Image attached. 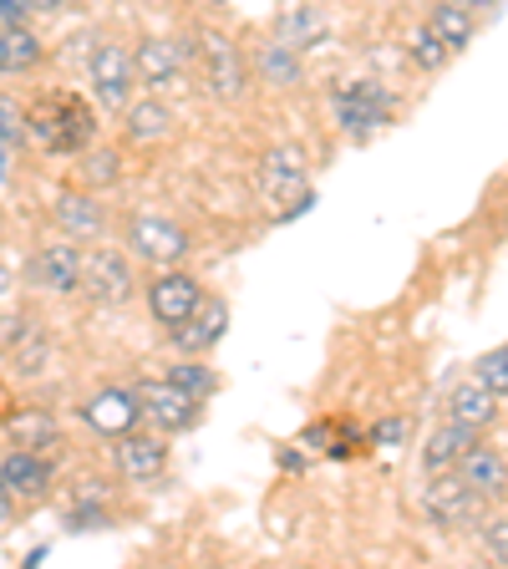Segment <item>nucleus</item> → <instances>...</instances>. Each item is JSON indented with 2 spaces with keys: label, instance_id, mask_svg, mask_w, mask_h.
<instances>
[{
  "label": "nucleus",
  "instance_id": "nucleus-1",
  "mask_svg": "<svg viewBox=\"0 0 508 569\" xmlns=\"http://www.w3.org/2000/svg\"><path fill=\"white\" fill-rule=\"evenodd\" d=\"M26 138H36L57 158H77L97 138V112L77 92H41L26 107Z\"/></svg>",
  "mask_w": 508,
  "mask_h": 569
},
{
  "label": "nucleus",
  "instance_id": "nucleus-2",
  "mask_svg": "<svg viewBox=\"0 0 508 569\" xmlns=\"http://www.w3.org/2000/svg\"><path fill=\"white\" fill-rule=\"evenodd\" d=\"M331 112H336V128L351 142H371L377 128H387L397 118V97L377 77H341L331 87Z\"/></svg>",
  "mask_w": 508,
  "mask_h": 569
},
{
  "label": "nucleus",
  "instance_id": "nucleus-3",
  "mask_svg": "<svg viewBox=\"0 0 508 569\" xmlns=\"http://www.w3.org/2000/svg\"><path fill=\"white\" fill-rule=\"evenodd\" d=\"M189 51H193V67H199L203 87H209V92L219 97V102H239V97H245V87H249V77H245V57H239V47L229 41L225 31H213V26L193 31Z\"/></svg>",
  "mask_w": 508,
  "mask_h": 569
},
{
  "label": "nucleus",
  "instance_id": "nucleus-4",
  "mask_svg": "<svg viewBox=\"0 0 508 569\" xmlns=\"http://www.w3.org/2000/svg\"><path fill=\"white\" fill-rule=\"evenodd\" d=\"M260 189L270 203H280V219H296L316 203L310 193V173H306V158L296 148H270L260 163Z\"/></svg>",
  "mask_w": 508,
  "mask_h": 569
},
{
  "label": "nucleus",
  "instance_id": "nucleus-5",
  "mask_svg": "<svg viewBox=\"0 0 508 569\" xmlns=\"http://www.w3.org/2000/svg\"><path fill=\"white\" fill-rule=\"evenodd\" d=\"M77 290H87L97 306H128L138 296L132 260L122 249H92V254H82V284Z\"/></svg>",
  "mask_w": 508,
  "mask_h": 569
},
{
  "label": "nucleus",
  "instance_id": "nucleus-6",
  "mask_svg": "<svg viewBox=\"0 0 508 569\" xmlns=\"http://www.w3.org/2000/svg\"><path fill=\"white\" fill-rule=\"evenodd\" d=\"M422 513L438 523L442 533H458V529H468V523L484 513V498H478L474 488L448 468V473H432V483L422 488Z\"/></svg>",
  "mask_w": 508,
  "mask_h": 569
},
{
  "label": "nucleus",
  "instance_id": "nucleus-7",
  "mask_svg": "<svg viewBox=\"0 0 508 569\" xmlns=\"http://www.w3.org/2000/svg\"><path fill=\"white\" fill-rule=\"evenodd\" d=\"M87 77H92V92L107 112H122L132 102L138 77H132V51L122 41H97L92 57H87Z\"/></svg>",
  "mask_w": 508,
  "mask_h": 569
},
{
  "label": "nucleus",
  "instance_id": "nucleus-8",
  "mask_svg": "<svg viewBox=\"0 0 508 569\" xmlns=\"http://www.w3.org/2000/svg\"><path fill=\"white\" fill-rule=\"evenodd\" d=\"M128 249H132V260H148L163 270V264H178L189 254L193 239H189V229L163 219V213H142V219L128 224Z\"/></svg>",
  "mask_w": 508,
  "mask_h": 569
},
{
  "label": "nucleus",
  "instance_id": "nucleus-9",
  "mask_svg": "<svg viewBox=\"0 0 508 569\" xmlns=\"http://www.w3.org/2000/svg\"><path fill=\"white\" fill-rule=\"evenodd\" d=\"M132 397H138L142 417L148 422H158V432H189V427H199L203 417V402L199 397H189V391H178L173 381H138L132 387Z\"/></svg>",
  "mask_w": 508,
  "mask_h": 569
},
{
  "label": "nucleus",
  "instance_id": "nucleus-10",
  "mask_svg": "<svg viewBox=\"0 0 508 569\" xmlns=\"http://www.w3.org/2000/svg\"><path fill=\"white\" fill-rule=\"evenodd\" d=\"M199 300H203V284L193 280L189 270L163 264V270H158V280H148V310H153V320L163 326V331L183 326V320L193 316V306H199Z\"/></svg>",
  "mask_w": 508,
  "mask_h": 569
},
{
  "label": "nucleus",
  "instance_id": "nucleus-11",
  "mask_svg": "<svg viewBox=\"0 0 508 569\" xmlns=\"http://www.w3.org/2000/svg\"><path fill=\"white\" fill-rule=\"evenodd\" d=\"M132 77L142 87H153V92L173 87L183 77V47H178L173 36H142L138 47H132Z\"/></svg>",
  "mask_w": 508,
  "mask_h": 569
},
{
  "label": "nucleus",
  "instance_id": "nucleus-12",
  "mask_svg": "<svg viewBox=\"0 0 508 569\" xmlns=\"http://www.w3.org/2000/svg\"><path fill=\"white\" fill-rule=\"evenodd\" d=\"M118 473L128 483H153L168 473V442L163 432H122L118 438Z\"/></svg>",
  "mask_w": 508,
  "mask_h": 569
},
{
  "label": "nucleus",
  "instance_id": "nucleus-13",
  "mask_svg": "<svg viewBox=\"0 0 508 569\" xmlns=\"http://www.w3.org/2000/svg\"><path fill=\"white\" fill-rule=\"evenodd\" d=\"M31 284H41V290H51V296H71V290L82 284V249L71 244V239H57V244L36 249Z\"/></svg>",
  "mask_w": 508,
  "mask_h": 569
},
{
  "label": "nucleus",
  "instance_id": "nucleus-14",
  "mask_svg": "<svg viewBox=\"0 0 508 569\" xmlns=\"http://www.w3.org/2000/svg\"><path fill=\"white\" fill-rule=\"evenodd\" d=\"M225 331H229V306L225 300H213V296H203L199 306H193V316L183 320V326H173V346L178 351H189V356H209L213 346L225 341Z\"/></svg>",
  "mask_w": 508,
  "mask_h": 569
},
{
  "label": "nucleus",
  "instance_id": "nucleus-15",
  "mask_svg": "<svg viewBox=\"0 0 508 569\" xmlns=\"http://www.w3.org/2000/svg\"><path fill=\"white\" fill-rule=\"evenodd\" d=\"M0 346L11 356V367L21 377H36V371H47V356H51V341L41 326H31V316H6L0 326Z\"/></svg>",
  "mask_w": 508,
  "mask_h": 569
},
{
  "label": "nucleus",
  "instance_id": "nucleus-16",
  "mask_svg": "<svg viewBox=\"0 0 508 569\" xmlns=\"http://www.w3.org/2000/svg\"><path fill=\"white\" fill-rule=\"evenodd\" d=\"M82 417H87V427H97V432H102V438H122V432H132V427L142 422V407H138V397H132V391L107 387V391H97L92 402L82 407Z\"/></svg>",
  "mask_w": 508,
  "mask_h": 569
},
{
  "label": "nucleus",
  "instance_id": "nucleus-17",
  "mask_svg": "<svg viewBox=\"0 0 508 569\" xmlns=\"http://www.w3.org/2000/svg\"><path fill=\"white\" fill-rule=\"evenodd\" d=\"M452 473L462 478V483L474 488L478 498H504V483H508V462H504V452L498 448H488V442H474V448L462 452L458 458V468H452Z\"/></svg>",
  "mask_w": 508,
  "mask_h": 569
},
{
  "label": "nucleus",
  "instance_id": "nucleus-18",
  "mask_svg": "<svg viewBox=\"0 0 508 569\" xmlns=\"http://www.w3.org/2000/svg\"><path fill=\"white\" fill-rule=\"evenodd\" d=\"M0 483H6V493H11V498H26V503H36V498L51 493V462L41 458V452L16 448L11 458L0 462Z\"/></svg>",
  "mask_w": 508,
  "mask_h": 569
},
{
  "label": "nucleus",
  "instance_id": "nucleus-19",
  "mask_svg": "<svg viewBox=\"0 0 508 569\" xmlns=\"http://www.w3.org/2000/svg\"><path fill=\"white\" fill-rule=\"evenodd\" d=\"M47 47H41V36L21 21H0V77H26V71L41 67Z\"/></svg>",
  "mask_w": 508,
  "mask_h": 569
},
{
  "label": "nucleus",
  "instance_id": "nucleus-20",
  "mask_svg": "<svg viewBox=\"0 0 508 569\" xmlns=\"http://www.w3.org/2000/svg\"><path fill=\"white\" fill-rule=\"evenodd\" d=\"M474 442H478L474 427H462V422H452V417H448V422H442L438 432L422 442V468H427V473H448V468H458V458L474 448Z\"/></svg>",
  "mask_w": 508,
  "mask_h": 569
},
{
  "label": "nucleus",
  "instance_id": "nucleus-21",
  "mask_svg": "<svg viewBox=\"0 0 508 569\" xmlns=\"http://www.w3.org/2000/svg\"><path fill=\"white\" fill-rule=\"evenodd\" d=\"M255 77L280 87V92H296L306 82V61H300L296 47H285V41H265L260 57H255Z\"/></svg>",
  "mask_w": 508,
  "mask_h": 569
},
{
  "label": "nucleus",
  "instance_id": "nucleus-22",
  "mask_svg": "<svg viewBox=\"0 0 508 569\" xmlns=\"http://www.w3.org/2000/svg\"><path fill=\"white\" fill-rule=\"evenodd\" d=\"M6 438L26 452H47L61 442V427H57V417L41 412V407H21V412L6 417Z\"/></svg>",
  "mask_w": 508,
  "mask_h": 569
},
{
  "label": "nucleus",
  "instance_id": "nucleus-23",
  "mask_svg": "<svg viewBox=\"0 0 508 569\" xmlns=\"http://www.w3.org/2000/svg\"><path fill=\"white\" fill-rule=\"evenodd\" d=\"M504 397H494L488 387H478V381H468V387H458L448 397V417L462 427H474V432H488V427L498 422V412H504Z\"/></svg>",
  "mask_w": 508,
  "mask_h": 569
},
{
  "label": "nucleus",
  "instance_id": "nucleus-24",
  "mask_svg": "<svg viewBox=\"0 0 508 569\" xmlns=\"http://www.w3.org/2000/svg\"><path fill=\"white\" fill-rule=\"evenodd\" d=\"M57 224L67 229V239H97L102 234V203L92 193H77V189H61L57 193Z\"/></svg>",
  "mask_w": 508,
  "mask_h": 569
},
{
  "label": "nucleus",
  "instance_id": "nucleus-25",
  "mask_svg": "<svg viewBox=\"0 0 508 569\" xmlns=\"http://www.w3.org/2000/svg\"><path fill=\"white\" fill-rule=\"evenodd\" d=\"M427 26L438 31V41L458 57V51H468L474 47V36H478V21H474V11L468 6H458V0H438L432 11H427Z\"/></svg>",
  "mask_w": 508,
  "mask_h": 569
},
{
  "label": "nucleus",
  "instance_id": "nucleus-26",
  "mask_svg": "<svg viewBox=\"0 0 508 569\" xmlns=\"http://www.w3.org/2000/svg\"><path fill=\"white\" fill-rule=\"evenodd\" d=\"M326 36H331L326 11H316V6H290V11L280 16V36H275V41H285V47H296V51H310V47H320Z\"/></svg>",
  "mask_w": 508,
  "mask_h": 569
},
{
  "label": "nucleus",
  "instance_id": "nucleus-27",
  "mask_svg": "<svg viewBox=\"0 0 508 569\" xmlns=\"http://www.w3.org/2000/svg\"><path fill=\"white\" fill-rule=\"evenodd\" d=\"M122 122H128V138L132 142H158L173 132V112H168L163 97H142V102L122 107Z\"/></svg>",
  "mask_w": 508,
  "mask_h": 569
},
{
  "label": "nucleus",
  "instance_id": "nucleus-28",
  "mask_svg": "<svg viewBox=\"0 0 508 569\" xmlns=\"http://www.w3.org/2000/svg\"><path fill=\"white\" fill-rule=\"evenodd\" d=\"M407 51H412V61H417V71H427V77H432V71H442L452 61V51L442 47L438 41V31H432V26H412V31H407Z\"/></svg>",
  "mask_w": 508,
  "mask_h": 569
},
{
  "label": "nucleus",
  "instance_id": "nucleus-29",
  "mask_svg": "<svg viewBox=\"0 0 508 569\" xmlns=\"http://www.w3.org/2000/svg\"><path fill=\"white\" fill-rule=\"evenodd\" d=\"M163 381H173L178 391H189V397H199V402H203V397H213V391H219V377H213V371L203 367V361H178V367L168 371Z\"/></svg>",
  "mask_w": 508,
  "mask_h": 569
},
{
  "label": "nucleus",
  "instance_id": "nucleus-30",
  "mask_svg": "<svg viewBox=\"0 0 508 569\" xmlns=\"http://www.w3.org/2000/svg\"><path fill=\"white\" fill-rule=\"evenodd\" d=\"M504 361H508V351H504V346H494L488 356H478V367H474V381H478V387H488L494 397H504V391H508V367H504Z\"/></svg>",
  "mask_w": 508,
  "mask_h": 569
},
{
  "label": "nucleus",
  "instance_id": "nucleus-31",
  "mask_svg": "<svg viewBox=\"0 0 508 569\" xmlns=\"http://www.w3.org/2000/svg\"><path fill=\"white\" fill-rule=\"evenodd\" d=\"M21 138H26V107L16 102V97L0 92V142H6V148H16Z\"/></svg>",
  "mask_w": 508,
  "mask_h": 569
},
{
  "label": "nucleus",
  "instance_id": "nucleus-32",
  "mask_svg": "<svg viewBox=\"0 0 508 569\" xmlns=\"http://www.w3.org/2000/svg\"><path fill=\"white\" fill-rule=\"evenodd\" d=\"M484 549H488L494 565H508V523H504V513H494V523L484 529Z\"/></svg>",
  "mask_w": 508,
  "mask_h": 569
},
{
  "label": "nucleus",
  "instance_id": "nucleus-33",
  "mask_svg": "<svg viewBox=\"0 0 508 569\" xmlns=\"http://www.w3.org/2000/svg\"><path fill=\"white\" fill-rule=\"evenodd\" d=\"M407 432H412V422H407V417H381V422L371 427V442H377V448H397Z\"/></svg>",
  "mask_w": 508,
  "mask_h": 569
},
{
  "label": "nucleus",
  "instance_id": "nucleus-34",
  "mask_svg": "<svg viewBox=\"0 0 508 569\" xmlns=\"http://www.w3.org/2000/svg\"><path fill=\"white\" fill-rule=\"evenodd\" d=\"M118 153L112 148H102V153H92V163H87V173H92V183H112L118 178Z\"/></svg>",
  "mask_w": 508,
  "mask_h": 569
},
{
  "label": "nucleus",
  "instance_id": "nucleus-35",
  "mask_svg": "<svg viewBox=\"0 0 508 569\" xmlns=\"http://www.w3.org/2000/svg\"><path fill=\"white\" fill-rule=\"evenodd\" d=\"M102 523H107V513L92 509V503H87V509H71V513H67V529H102Z\"/></svg>",
  "mask_w": 508,
  "mask_h": 569
},
{
  "label": "nucleus",
  "instance_id": "nucleus-36",
  "mask_svg": "<svg viewBox=\"0 0 508 569\" xmlns=\"http://www.w3.org/2000/svg\"><path fill=\"white\" fill-rule=\"evenodd\" d=\"M67 6H71V0H26V11H31V16H61Z\"/></svg>",
  "mask_w": 508,
  "mask_h": 569
},
{
  "label": "nucleus",
  "instance_id": "nucleus-37",
  "mask_svg": "<svg viewBox=\"0 0 508 569\" xmlns=\"http://www.w3.org/2000/svg\"><path fill=\"white\" fill-rule=\"evenodd\" d=\"M26 0H0V21H26Z\"/></svg>",
  "mask_w": 508,
  "mask_h": 569
},
{
  "label": "nucleus",
  "instance_id": "nucleus-38",
  "mask_svg": "<svg viewBox=\"0 0 508 569\" xmlns=\"http://www.w3.org/2000/svg\"><path fill=\"white\" fill-rule=\"evenodd\" d=\"M458 6H468V11H498V0H458Z\"/></svg>",
  "mask_w": 508,
  "mask_h": 569
},
{
  "label": "nucleus",
  "instance_id": "nucleus-39",
  "mask_svg": "<svg viewBox=\"0 0 508 569\" xmlns=\"http://www.w3.org/2000/svg\"><path fill=\"white\" fill-rule=\"evenodd\" d=\"M11 519V493H6V483H0V523Z\"/></svg>",
  "mask_w": 508,
  "mask_h": 569
},
{
  "label": "nucleus",
  "instance_id": "nucleus-40",
  "mask_svg": "<svg viewBox=\"0 0 508 569\" xmlns=\"http://www.w3.org/2000/svg\"><path fill=\"white\" fill-rule=\"evenodd\" d=\"M11 173V148H6V142H0V178Z\"/></svg>",
  "mask_w": 508,
  "mask_h": 569
},
{
  "label": "nucleus",
  "instance_id": "nucleus-41",
  "mask_svg": "<svg viewBox=\"0 0 508 569\" xmlns=\"http://www.w3.org/2000/svg\"><path fill=\"white\" fill-rule=\"evenodd\" d=\"M0 280H11V274H6V264H0Z\"/></svg>",
  "mask_w": 508,
  "mask_h": 569
}]
</instances>
